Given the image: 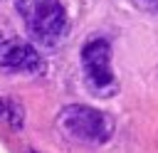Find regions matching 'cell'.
Listing matches in <instances>:
<instances>
[{
	"mask_svg": "<svg viewBox=\"0 0 158 153\" xmlns=\"http://www.w3.org/2000/svg\"><path fill=\"white\" fill-rule=\"evenodd\" d=\"M17 12L37 44L54 47L67 35L69 22L59 0H17Z\"/></svg>",
	"mask_w": 158,
	"mask_h": 153,
	"instance_id": "cell-1",
	"label": "cell"
},
{
	"mask_svg": "<svg viewBox=\"0 0 158 153\" xmlns=\"http://www.w3.org/2000/svg\"><path fill=\"white\" fill-rule=\"evenodd\" d=\"M57 128L62 136L79 141V143H106L114 133V118L99 109L84 106V104H72L64 106L57 116Z\"/></svg>",
	"mask_w": 158,
	"mask_h": 153,
	"instance_id": "cell-2",
	"label": "cell"
},
{
	"mask_svg": "<svg viewBox=\"0 0 158 153\" xmlns=\"http://www.w3.org/2000/svg\"><path fill=\"white\" fill-rule=\"evenodd\" d=\"M81 69H84V79L91 94L109 99L111 94H116L118 81L114 76L111 69V44L101 37L89 39L81 49Z\"/></svg>",
	"mask_w": 158,
	"mask_h": 153,
	"instance_id": "cell-3",
	"label": "cell"
},
{
	"mask_svg": "<svg viewBox=\"0 0 158 153\" xmlns=\"http://www.w3.org/2000/svg\"><path fill=\"white\" fill-rule=\"evenodd\" d=\"M0 67L7 72H37L42 67L40 52L22 39L0 42Z\"/></svg>",
	"mask_w": 158,
	"mask_h": 153,
	"instance_id": "cell-4",
	"label": "cell"
},
{
	"mask_svg": "<svg viewBox=\"0 0 158 153\" xmlns=\"http://www.w3.org/2000/svg\"><path fill=\"white\" fill-rule=\"evenodd\" d=\"M0 118H5V121H12V126H20V123H22V109H20L17 104L0 101Z\"/></svg>",
	"mask_w": 158,
	"mask_h": 153,
	"instance_id": "cell-5",
	"label": "cell"
},
{
	"mask_svg": "<svg viewBox=\"0 0 158 153\" xmlns=\"http://www.w3.org/2000/svg\"><path fill=\"white\" fill-rule=\"evenodd\" d=\"M133 7L143 10V12H151V15H158V0H131Z\"/></svg>",
	"mask_w": 158,
	"mask_h": 153,
	"instance_id": "cell-6",
	"label": "cell"
}]
</instances>
